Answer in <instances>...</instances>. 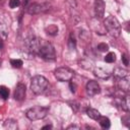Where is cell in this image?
I'll return each instance as SVG.
<instances>
[{"label":"cell","mask_w":130,"mask_h":130,"mask_svg":"<svg viewBox=\"0 0 130 130\" xmlns=\"http://www.w3.org/2000/svg\"><path fill=\"white\" fill-rule=\"evenodd\" d=\"M104 24L109 35L112 36L113 38H118L121 35V25L115 16L109 15L108 17H106Z\"/></svg>","instance_id":"1"},{"label":"cell","mask_w":130,"mask_h":130,"mask_svg":"<svg viewBox=\"0 0 130 130\" xmlns=\"http://www.w3.org/2000/svg\"><path fill=\"white\" fill-rule=\"evenodd\" d=\"M38 55L42 59L47 60V61H54L56 59V53H55V49H54L53 45L51 43L44 42L43 40H42Z\"/></svg>","instance_id":"2"},{"label":"cell","mask_w":130,"mask_h":130,"mask_svg":"<svg viewBox=\"0 0 130 130\" xmlns=\"http://www.w3.org/2000/svg\"><path fill=\"white\" fill-rule=\"evenodd\" d=\"M48 84L49 82L46 77L42 75H36L30 80V89L35 94H41L46 90Z\"/></svg>","instance_id":"3"},{"label":"cell","mask_w":130,"mask_h":130,"mask_svg":"<svg viewBox=\"0 0 130 130\" xmlns=\"http://www.w3.org/2000/svg\"><path fill=\"white\" fill-rule=\"evenodd\" d=\"M49 113V109L47 107H41V106H36L30 109H28L25 112V116L28 120L30 121H37L44 119Z\"/></svg>","instance_id":"4"},{"label":"cell","mask_w":130,"mask_h":130,"mask_svg":"<svg viewBox=\"0 0 130 130\" xmlns=\"http://www.w3.org/2000/svg\"><path fill=\"white\" fill-rule=\"evenodd\" d=\"M41 43H42V40H40L35 35H30V36L25 38V40H24V47L26 48V50L29 53H31L34 55V54H38L40 46H41Z\"/></svg>","instance_id":"5"},{"label":"cell","mask_w":130,"mask_h":130,"mask_svg":"<svg viewBox=\"0 0 130 130\" xmlns=\"http://www.w3.org/2000/svg\"><path fill=\"white\" fill-rule=\"evenodd\" d=\"M54 75L59 81H70L74 76V71L68 67H59L54 71Z\"/></svg>","instance_id":"6"},{"label":"cell","mask_w":130,"mask_h":130,"mask_svg":"<svg viewBox=\"0 0 130 130\" xmlns=\"http://www.w3.org/2000/svg\"><path fill=\"white\" fill-rule=\"evenodd\" d=\"M51 9V4L49 2H42V3H31L30 5L27 6L26 8V12L30 15H35V14H39V13H43L46 12L48 10Z\"/></svg>","instance_id":"7"},{"label":"cell","mask_w":130,"mask_h":130,"mask_svg":"<svg viewBox=\"0 0 130 130\" xmlns=\"http://www.w3.org/2000/svg\"><path fill=\"white\" fill-rule=\"evenodd\" d=\"M85 89H86V92H87V94L89 96L96 95V94H99L101 92V86L98 83V81H94V80H89L86 83Z\"/></svg>","instance_id":"8"},{"label":"cell","mask_w":130,"mask_h":130,"mask_svg":"<svg viewBox=\"0 0 130 130\" xmlns=\"http://www.w3.org/2000/svg\"><path fill=\"white\" fill-rule=\"evenodd\" d=\"M25 91H26V88H25V85L21 82H18L15 89H14V93H13V98L15 101H23L24 98H25Z\"/></svg>","instance_id":"9"},{"label":"cell","mask_w":130,"mask_h":130,"mask_svg":"<svg viewBox=\"0 0 130 130\" xmlns=\"http://www.w3.org/2000/svg\"><path fill=\"white\" fill-rule=\"evenodd\" d=\"M105 7L106 5L104 0H94L93 9H94V15L96 18H103L105 14Z\"/></svg>","instance_id":"10"},{"label":"cell","mask_w":130,"mask_h":130,"mask_svg":"<svg viewBox=\"0 0 130 130\" xmlns=\"http://www.w3.org/2000/svg\"><path fill=\"white\" fill-rule=\"evenodd\" d=\"M93 74L101 78V79H108L111 75H112V72L110 69L108 68H104V67H95L93 69Z\"/></svg>","instance_id":"11"},{"label":"cell","mask_w":130,"mask_h":130,"mask_svg":"<svg viewBox=\"0 0 130 130\" xmlns=\"http://www.w3.org/2000/svg\"><path fill=\"white\" fill-rule=\"evenodd\" d=\"M117 80V86L120 90L124 91V92H128L129 88H130V81L128 76L124 77V78H120V79H116Z\"/></svg>","instance_id":"12"},{"label":"cell","mask_w":130,"mask_h":130,"mask_svg":"<svg viewBox=\"0 0 130 130\" xmlns=\"http://www.w3.org/2000/svg\"><path fill=\"white\" fill-rule=\"evenodd\" d=\"M129 74L128 70L127 69H124L122 67H117L114 69V77L116 79H120V78H124V77H127Z\"/></svg>","instance_id":"13"},{"label":"cell","mask_w":130,"mask_h":130,"mask_svg":"<svg viewBox=\"0 0 130 130\" xmlns=\"http://www.w3.org/2000/svg\"><path fill=\"white\" fill-rule=\"evenodd\" d=\"M98 121H99V124L101 125V127L104 128V129H109L111 127L110 119L108 117H106V116H100Z\"/></svg>","instance_id":"14"},{"label":"cell","mask_w":130,"mask_h":130,"mask_svg":"<svg viewBox=\"0 0 130 130\" xmlns=\"http://www.w3.org/2000/svg\"><path fill=\"white\" fill-rule=\"evenodd\" d=\"M86 114L92 120H98L100 118V116H101L100 112L96 109H93V108H87L86 109Z\"/></svg>","instance_id":"15"},{"label":"cell","mask_w":130,"mask_h":130,"mask_svg":"<svg viewBox=\"0 0 130 130\" xmlns=\"http://www.w3.org/2000/svg\"><path fill=\"white\" fill-rule=\"evenodd\" d=\"M4 128L6 129H9V130H16L18 128L17 126V122L13 119H7L5 122H4Z\"/></svg>","instance_id":"16"},{"label":"cell","mask_w":130,"mask_h":130,"mask_svg":"<svg viewBox=\"0 0 130 130\" xmlns=\"http://www.w3.org/2000/svg\"><path fill=\"white\" fill-rule=\"evenodd\" d=\"M120 105H121V108H122L123 111L129 112V110H130V106H129V96H128V95H125V96L122 99Z\"/></svg>","instance_id":"17"},{"label":"cell","mask_w":130,"mask_h":130,"mask_svg":"<svg viewBox=\"0 0 130 130\" xmlns=\"http://www.w3.org/2000/svg\"><path fill=\"white\" fill-rule=\"evenodd\" d=\"M9 96V88L5 85L0 86V99L1 100H7Z\"/></svg>","instance_id":"18"},{"label":"cell","mask_w":130,"mask_h":130,"mask_svg":"<svg viewBox=\"0 0 130 130\" xmlns=\"http://www.w3.org/2000/svg\"><path fill=\"white\" fill-rule=\"evenodd\" d=\"M45 29H46L47 34L50 35V36H55V35L58 34V26H57L56 24H50V25L47 26Z\"/></svg>","instance_id":"19"},{"label":"cell","mask_w":130,"mask_h":130,"mask_svg":"<svg viewBox=\"0 0 130 130\" xmlns=\"http://www.w3.org/2000/svg\"><path fill=\"white\" fill-rule=\"evenodd\" d=\"M104 60H105V62H107V63H114V62L116 61V55H115V53H113V52L108 53V54L105 56Z\"/></svg>","instance_id":"20"},{"label":"cell","mask_w":130,"mask_h":130,"mask_svg":"<svg viewBox=\"0 0 130 130\" xmlns=\"http://www.w3.org/2000/svg\"><path fill=\"white\" fill-rule=\"evenodd\" d=\"M10 64H11V66L13 68H20L22 66L23 62L20 59H11L10 60Z\"/></svg>","instance_id":"21"},{"label":"cell","mask_w":130,"mask_h":130,"mask_svg":"<svg viewBox=\"0 0 130 130\" xmlns=\"http://www.w3.org/2000/svg\"><path fill=\"white\" fill-rule=\"evenodd\" d=\"M7 34H8V30H7L6 26L3 23H0V38L5 40L7 38Z\"/></svg>","instance_id":"22"},{"label":"cell","mask_w":130,"mask_h":130,"mask_svg":"<svg viewBox=\"0 0 130 130\" xmlns=\"http://www.w3.org/2000/svg\"><path fill=\"white\" fill-rule=\"evenodd\" d=\"M98 50L101 52H107L109 50V46L106 43H101L98 45Z\"/></svg>","instance_id":"23"},{"label":"cell","mask_w":130,"mask_h":130,"mask_svg":"<svg viewBox=\"0 0 130 130\" xmlns=\"http://www.w3.org/2000/svg\"><path fill=\"white\" fill-rule=\"evenodd\" d=\"M20 5V1L19 0H9V7L14 9L16 7H18Z\"/></svg>","instance_id":"24"},{"label":"cell","mask_w":130,"mask_h":130,"mask_svg":"<svg viewBox=\"0 0 130 130\" xmlns=\"http://www.w3.org/2000/svg\"><path fill=\"white\" fill-rule=\"evenodd\" d=\"M75 40H74V37H73V35L71 34L70 35V38H69V47L71 48V49H75Z\"/></svg>","instance_id":"25"},{"label":"cell","mask_w":130,"mask_h":130,"mask_svg":"<svg viewBox=\"0 0 130 130\" xmlns=\"http://www.w3.org/2000/svg\"><path fill=\"white\" fill-rule=\"evenodd\" d=\"M122 123L126 126V127H129L130 124H129V116H125L122 118Z\"/></svg>","instance_id":"26"},{"label":"cell","mask_w":130,"mask_h":130,"mask_svg":"<svg viewBox=\"0 0 130 130\" xmlns=\"http://www.w3.org/2000/svg\"><path fill=\"white\" fill-rule=\"evenodd\" d=\"M122 61H123V63H124L125 66H128L129 65V60H128V57H127L126 54H123L122 55Z\"/></svg>","instance_id":"27"},{"label":"cell","mask_w":130,"mask_h":130,"mask_svg":"<svg viewBox=\"0 0 130 130\" xmlns=\"http://www.w3.org/2000/svg\"><path fill=\"white\" fill-rule=\"evenodd\" d=\"M69 85H70V88H71V91H72L73 93H75V91H76V85H75L74 83L72 84V82H70V84H69Z\"/></svg>","instance_id":"28"},{"label":"cell","mask_w":130,"mask_h":130,"mask_svg":"<svg viewBox=\"0 0 130 130\" xmlns=\"http://www.w3.org/2000/svg\"><path fill=\"white\" fill-rule=\"evenodd\" d=\"M67 129H68V130H69V129H80V127H79L78 125H73V124H72V125L68 126Z\"/></svg>","instance_id":"29"},{"label":"cell","mask_w":130,"mask_h":130,"mask_svg":"<svg viewBox=\"0 0 130 130\" xmlns=\"http://www.w3.org/2000/svg\"><path fill=\"white\" fill-rule=\"evenodd\" d=\"M52 128V125H46V126H44L42 129H51Z\"/></svg>","instance_id":"30"},{"label":"cell","mask_w":130,"mask_h":130,"mask_svg":"<svg viewBox=\"0 0 130 130\" xmlns=\"http://www.w3.org/2000/svg\"><path fill=\"white\" fill-rule=\"evenodd\" d=\"M28 2H29V0H23V5H24V6H27Z\"/></svg>","instance_id":"31"}]
</instances>
